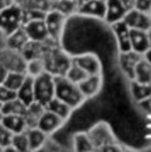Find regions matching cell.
Instances as JSON below:
<instances>
[{
  "instance_id": "obj_35",
  "label": "cell",
  "mask_w": 151,
  "mask_h": 152,
  "mask_svg": "<svg viewBox=\"0 0 151 152\" xmlns=\"http://www.w3.org/2000/svg\"><path fill=\"white\" fill-rule=\"evenodd\" d=\"M17 97L16 92L7 88L3 84L0 85V102L3 104Z\"/></svg>"
},
{
  "instance_id": "obj_23",
  "label": "cell",
  "mask_w": 151,
  "mask_h": 152,
  "mask_svg": "<svg viewBox=\"0 0 151 152\" xmlns=\"http://www.w3.org/2000/svg\"><path fill=\"white\" fill-rule=\"evenodd\" d=\"M133 80L142 84H151V64L142 57L134 69Z\"/></svg>"
},
{
  "instance_id": "obj_33",
  "label": "cell",
  "mask_w": 151,
  "mask_h": 152,
  "mask_svg": "<svg viewBox=\"0 0 151 152\" xmlns=\"http://www.w3.org/2000/svg\"><path fill=\"white\" fill-rule=\"evenodd\" d=\"M88 75L81 69L79 68L77 65H76L75 63L72 62L71 66L69 68V69L67 70L65 77L69 79L70 81H72L73 83L76 84H79L81 81H83Z\"/></svg>"
},
{
  "instance_id": "obj_5",
  "label": "cell",
  "mask_w": 151,
  "mask_h": 152,
  "mask_svg": "<svg viewBox=\"0 0 151 152\" xmlns=\"http://www.w3.org/2000/svg\"><path fill=\"white\" fill-rule=\"evenodd\" d=\"M87 134L95 151H101L102 149L109 145L118 143L111 126L105 121H100L94 124L87 131Z\"/></svg>"
},
{
  "instance_id": "obj_24",
  "label": "cell",
  "mask_w": 151,
  "mask_h": 152,
  "mask_svg": "<svg viewBox=\"0 0 151 152\" xmlns=\"http://www.w3.org/2000/svg\"><path fill=\"white\" fill-rule=\"evenodd\" d=\"M130 91L133 99L140 103L151 97V84H142L132 80L130 81Z\"/></svg>"
},
{
  "instance_id": "obj_41",
  "label": "cell",
  "mask_w": 151,
  "mask_h": 152,
  "mask_svg": "<svg viewBox=\"0 0 151 152\" xmlns=\"http://www.w3.org/2000/svg\"><path fill=\"white\" fill-rule=\"evenodd\" d=\"M28 0H14V3L23 8L26 5V4L28 3Z\"/></svg>"
},
{
  "instance_id": "obj_39",
  "label": "cell",
  "mask_w": 151,
  "mask_h": 152,
  "mask_svg": "<svg viewBox=\"0 0 151 152\" xmlns=\"http://www.w3.org/2000/svg\"><path fill=\"white\" fill-rule=\"evenodd\" d=\"M15 4L14 0H0V10Z\"/></svg>"
},
{
  "instance_id": "obj_37",
  "label": "cell",
  "mask_w": 151,
  "mask_h": 152,
  "mask_svg": "<svg viewBox=\"0 0 151 152\" xmlns=\"http://www.w3.org/2000/svg\"><path fill=\"white\" fill-rule=\"evenodd\" d=\"M9 71L8 69L5 68V66L0 61V85H2L5 79V77H7Z\"/></svg>"
},
{
  "instance_id": "obj_16",
  "label": "cell",
  "mask_w": 151,
  "mask_h": 152,
  "mask_svg": "<svg viewBox=\"0 0 151 152\" xmlns=\"http://www.w3.org/2000/svg\"><path fill=\"white\" fill-rule=\"evenodd\" d=\"M130 44L133 51L142 55L151 47L147 31L145 30L130 28Z\"/></svg>"
},
{
  "instance_id": "obj_28",
  "label": "cell",
  "mask_w": 151,
  "mask_h": 152,
  "mask_svg": "<svg viewBox=\"0 0 151 152\" xmlns=\"http://www.w3.org/2000/svg\"><path fill=\"white\" fill-rule=\"evenodd\" d=\"M28 75L25 72H16L11 71L8 73L7 77H5L3 85L5 86L7 88L17 92L19 88L22 86L24 81L26 80Z\"/></svg>"
},
{
  "instance_id": "obj_40",
  "label": "cell",
  "mask_w": 151,
  "mask_h": 152,
  "mask_svg": "<svg viewBox=\"0 0 151 152\" xmlns=\"http://www.w3.org/2000/svg\"><path fill=\"white\" fill-rule=\"evenodd\" d=\"M143 57L151 64V47L143 54Z\"/></svg>"
},
{
  "instance_id": "obj_26",
  "label": "cell",
  "mask_w": 151,
  "mask_h": 152,
  "mask_svg": "<svg viewBox=\"0 0 151 152\" xmlns=\"http://www.w3.org/2000/svg\"><path fill=\"white\" fill-rule=\"evenodd\" d=\"M17 98L20 99L22 102H24L27 106L35 101L34 95V85H33V77L28 76L22 86L16 92Z\"/></svg>"
},
{
  "instance_id": "obj_15",
  "label": "cell",
  "mask_w": 151,
  "mask_h": 152,
  "mask_svg": "<svg viewBox=\"0 0 151 152\" xmlns=\"http://www.w3.org/2000/svg\"><path fill=\"white\" fill-rule=\"evenodd\" d=\"M109 26L116 37L119 52H127L132 50L130 44V28L124 20L117 21Z\"/></svg>"
},
{
  "instance_id": "obj_8",
  "label": "cell",
  "mask_w": 151,
  "mask_h": 152,
  "mask_svg": "<svg viewBox=\"0 0 151 152\" xmlns=\"http://www.w3.org/2000/svg\"><path fill=\"white\" fill-rule=\"evenodd\" d=\"M72 62L81 68L88 76L102 74V63L93 53H84L72 56Z\"/></svg>"
},
{
  "instance_id": "obj_34",
  "label": "cell",
  "mask_w": 151,
  "mask_h": 152,
  "mask_svg": "<svg viewBox=\"0 0 151 152\" xmlns=\"http://www.w3.org/2000/svg\"><path fill=\"white\" fill-rule=\"evenodd\" d=\"M13 134L10 132L4 126L0 124V147L3 151L4 148L9 146L12 142Z\"/></svg>"
},
{
  "instance_id": "obj_10",
  "label": "cell",
  "mask_w": 151,
  "mask_h": 152,
  "mask_svg": "<svg viewBox=\"0 0 151 152\" xmlns=\"http://www.w3.org/2000/svg\"><path fill=\"white\" fill-rule=\"evenodd\" d=\"M123 20L131 29L147 31L151 27V14L142 12L136 8L129 10L125 13Z\"/></svg>"
},
{
  "instance_id": "obj_3",
  "label": "cell",
  "mask_w": 151,
  "mask_h": 152,
  "mask_svg": "<svg viewBox=\"0 0 151 152\" xmlns=\"http://www.w3.org/2000/svg\"><path fill=\"white\" fill-rule=\"evenodd\" d=\"M23 16V8L16 4L0 10V33L4 37L22 27Z\"/></svg>"
},
{
  "instance_id": "obj_44",
  "label": "cell",
  "mask_w": 151,
  "mask_h": 152,
  "mask_svg": "<svg viewBox=\"0 0 151 152\" xmlns=\"http://www.w3.org/2000/svg\"><path fill=\"white\" fill-rule=\"evenodd\" d=\"M3 117H4V114L2 113V111L0 110V124L2 123V119H3Z\"/></svg>"
},
{
  "instance_id": "obj_20",
  "label": "cell",
  "mask_w": 151,
  "mask_h": 152,
  "mask_svg": "<svg viewBox=\"0 0 151 152\" xmlns=\"http://www.w3.org/2000/svg\"><path fill=\"white\" fill-rule=\"evenodd\" d=\"M4 38V46L20 52L29 41L22 27Z\"/></svg>"
},
{
  "instance_id": "obj_7",
  "label": "cell",
  "mask_w": 151,
  "mask_h": 152,
  "mask_svg": "<svg viewBox=\"0 0 151 152\" xmlns=\"http://www.w3.org/2000/svg\"><path fill=\"white\" fill-rule=\"evenodd\" d=\"M0 61L5 66L9 72H25L27 61L21 52L16 51L6 46L0 48Z\"/></svg>"
},
{
  "instance_id": "obj_46",
  "label": "cell",
  "mask_w": 151,
  "mask_h": 152,
  "mask_svg": "<svg viewBox=\"0 0 151 152\" xmlns=\"http://www.w3.org/2000/svg\"><path fill=\"white\" fill-rule=\"evenodd\" d=\"M0 151H2V149H1V147H0Z\"/></svg>"
},
{
  "instance_id": "obj_31",
  "label": "cell",
  "mask_w": 151,
  "mask_h": 152,
  "mask_svg": "<svg viewBox=\"0 0 151 152\" xmlns=\"http://www.w3.org/2000/svg\"><path fill=\"white\" fill-rule=\"evenodd\" d=\"M11 144L12 145V147L15 149V151L17 152L30 151L26 131L19 133V134H14L12 135Z\"/></svg>"
},
{
  "instance_id": "obj_11",
  "label": "cell",
  "mask_w": 151,
  "mask_h": 152,
  "mask_svg": "<svg viewBox=\"0 0 151 152\" xmlns=\"http://www.w3.org/2000/svg\"><path fill=\"white\" fill-rule=\"evenodd\" d=\"M44 19V18L30 20L26 21L22 25V28L29 40L36 42H43L49 38L48 31Z\"/></svg>"
},
{
  "instance_id": "obj_42",
  "label": "cell",
  "mask_w": 151,
  "mask_h": 152,
  "mask_svg": "<svg viewBox=\"0 0 151 152\" xmlns=\"http://www.w3.org/2000/svg\"><path fill=\"white\" fill-rule=\"evenodd\" d=\"M147 35H148V37H149V41H150V44L151 46V27L147 30Z\"/></svg>"
},
{
  "instance_id": "obj_36",
  "label": "cell",
  "mask_w": 151,
  "mask_h": 152,
  "mask_svg": "<svg viewBox=\"0 0 151 152\" xmlns=\"http://www.w3.org/2000/svg\"><path fill=\"white\" fill-rule=\"evenodd\" d=\"M134 8L151 14V0H135Z\"/></svg>"
},
{
  "instance_id": "obj_29",
  "label": "cell",
  "mask_w": 151,
  "mask_h": 152,
  "mask_svg": "<svg viewBox=\"0 0 151 152\" xmlns=\"http://www.w3.org/2000/svg\"><path fill=\"white\" fill-rule=\"evenodd\" d=\"M27 105L17 97L3 103L1 111L4 115H23L26 110Z\"/></svg>"
},
{
  "instance_id": "obj_13",
  "label": "cell",
  "mask_w": 151,
  "mask_h": 152,
  "mask_svg": "<svg viewBox=\"0 0 151 152\" xmlns=\"http://www.w3.org/2000/svg\"><path fill=\"white\" fill-rule=\"evenodd\" d=\"M103 86L102 74L87 76L83 81L78 84L79 89L85 98L87 100L93 99L97 96L101 91Z\"/></svg>"
},
{
  "instance_id": "obj_25",
  "label": "cell",
  "mask_w": 151,
  "mask_h": 152,
  "mask_svg": "<svg viewBox=\"0 0 151 152\" xmlns=\"http://www.w3.org/2000/svg\"><path fill=\"white\" fill-rule=\"evenodd\" d=\"M72 146L75 151L85 152L95 151L87 132H77L72 136Z\"/></svg>"
},
{
  "instance_id": "obj_4",
  "label": "cell",
  "mask_w": 151,
  "mask_h": 152,
  "mask_svg": "<svg viewBox=\"0 0 151 152\" xmlns=\"http://www.w3.org/2000/svg\"><path fill=\"white\" fill-rule=\"evenodd\" d=\"M35 101L46 106L55 97L54 76L44 71L39 76L33 77Z\"/></svg>"
},
{
  "instance_id": "obj_6",
  "label": "cell",
  "mask_w": 151,
  "mask_h": 152,
  "mask_svg": "<svg viewBox=\"0 0 151 152\" xmlns=\"http://www.w3.org/2000/svg\"><path fill=\"white\" fill-rule=\"evenodd\" d=\"M44 22L49 38L58 45H61L69 18L55 9H51L44 15Z\"/></svg>"
},
{
  "instance_id": "obj_9",
  "label": "cell",
  "mask_w": 151,
  "mask_h": 152,
  "mask_svg": "<svg viewBox=\"0 0 151 152\" xmlns=\"http://www.w3.org/2000/svg\"><path fill=\"white\" fill-rule=\"evenodd\" d=\"M107 12L106 0H90L78 5L77 15L104 20Z\"/></svg>"
},
{
  "instance_id": "obj_14",
  "label": "cell",
  "mask_w": 151,
  "mask_h": 152,
  "mask_svg": "<svg viewBox=\"0 0 151 152\" xmlns=\"http://www.w3.org/2000/svg\"><path fill=\"white\" fill-rule=\"evenodd\" d=\"M65 123L66 122L59 116L45 109V111L44 112L38 122L37 127L47 135L51 136L58 130H60L65 125Z\"/></svg>"
},
{
  "instance_id": "obj_43",
  "label": "cell",
  "mask_w": 151,
  "mask_h": 152,
  "mask_svg": "<svg viewBox=\"0 0 151 152\" xmlns=\"http://www.w3.org/2000/svg\"><path fill=\"white\" fill-rule=\"evenodd\" d=\"M87 1H90V0H77V3H78V5H79V4H84V3H85Z\"/></svg>"
},
{
  "instance_id": "obj_22",
  "label": "cell",
  "mask_w": 151,
  "mask_h": 152,
  "mask_svg": "<svg viewBox=\"0 0 151 152\" xmlns=\"http://www.w3.org/2000/svg\"><path fill=\"white\" fill-rule=\"evenodd\" d=\"M2 125L4 126L13 134L27 130V125L22 115H4Z\"/></svg>"
},
{
  "instance_id": "obj_27",
  "label": "cell",
  "mask_w": 151,
  "mask_h": 152,
  "mask_svg": "<svg viewBox=\"0 0 151 152\" xmlns=\"http://www.w3.org/2000/svg\"><path fill=\"white\" fill-rule=\"evenodd\" d=\"M52 9H55L69 18L77 15L78 3L77 0H53Z\"/></svg>"
},
{
  "instance_id": "obj_19",
  "label": "cell",
  "mask_w": 151,
  "mask_h": 152,
  "mask_svg": "<svg viewBox=\"0 0 151 152\" xmlns=\"http://www.w3.org/2000/svg\"><path fill=\"white\" fill-rule=\"evenodd\" d=\"M26 132L28 135L30 151H42L50 138L49 135H47L38 127L28 128Z\"/></svg>"
},
{
  "instance_id": "obj_18",
  "label": "cell",
  "mask_w": 151,
  "mask_h": 152,
  "mask_svg": "<svg viewBox=\"0 0 151 152\" xmlns=\"http://www.w3.org/2000/svg\"><path fill=\"white\" fill-rule=\"evenodd\" d=\"M107 12L104 21L108 24H113L117 21L122 20L128 12L120 0H106Z\"/></svg>"
},
{
  "instance_id": "obj_32",
  "label": "cell",
  "mask_w": 151,
  "mask_h": 152,
  "mask_svg": "<svg viewBox=\"0 0 151 152\" xmlns=\"http://www.w3.org/2000/svg\"><path fill=\"white\" fill-rule=\"evenodd\" d=\"M53 0H28L23 9L37 11L43 13H46L52 9Z\"/></svg>"
},
{
  "instance_id": "obj_12",
  "label": "cell",
  "mask_w": 151,
  "mask_h": 152,
  "mask_svg": "<svg viewBox=\"0 0 151 152\" xmlns=\"http://www.w3.org/2000/svg\"><path fill=\"white\" fill-rule=\"evenodd\" d=\"M143 57L142 54H140L133 50L127 52H119L118 56V64L121 71L130 81L133 80L134 69L138 61Z\"/></svg>"
},
{
  "instance_id": "obj_38",
  "label": "cell",
  "mask_w": 151,
  "mask_h": 152,
  "mask_svg": "<svg viewBox=\"0 0 151 152\" xmlns=\"http://www.w3.org/2000/svg\"><path fill=\"white\" fill-rule=\"evenodd\" d=\"M122 2V4L125 5V7L127 9V11L134 8V4H135V0H120Z\"/></svg>"
},
{
  "instance_id": "obj_17",
  "label": "cell",
  "mask_w": 151,
  "mask_h": 152,
  "mask_svg": "<svg viewBox=\"0 0 151 152\" xmlns=\"http://www.w3.org/2000/svg\"><path fill=\"white\" fill-rule=\"evenodd\" d=\"M44 111L45 106L36 101H34L33 102L28 104L24 114L22 115L27 125V129L37 127L38 122Z\"/></svg>"
},
{
  "instance_id": "obj_1",
  "label": "cell",
  "mask_w": 151,
  "mask_h": 152,
  "mask_svg": "<svg viewBox=\"0 0 151 152\" xmlns=\"http://www.w3.org/2000/svg\"><path fill=\"white\" fill-rule=\"evenodd\" d=\"M54 85L55 97L69 104L74 110L80 108L86 102L78 85L73 83L65 76H54Z\"/></svg>"
},
{
  "instance_id": "obj_2",
  "label": "cell",
  "mask_w": 151,
  "mask_h": 152,
  "mask_svg": "<svg viewBox=\"0 0 151 152\" xmlns=\"http://www.w3.org/2000/svg\"><path fill=\"white\" fill-rule=\"evenodd\" d=\"M72 56L61 45L53 47L43 57L46 71L53 76H65L72 64Z\"/></svg>"
},
{
  "instance_id": "obj_21",
  "label": "cell",
  "mask_w": 151,
  "mask_h": 152,
  "mask_svg": "<svg viewBox=\"0 0 151 152\" xmlns=\"http://www.w3.org/2000/svg\"><path fill=\"white\" fill-rule=\"evenodd\" d=\"M45 109L59 116L65 122H67L70 118L72 113L74 112V110L69 104H67L66 102L61 101L56 97H54L45 106Z\"/></svg>"
},
{
  "instance_id": "obj_45",
  "label": "cell",
  "mask_w": 151,
  "mask_h": 152,
  "mask_svg": "<svg viewBox=\"0 0 151 152\" xmlns=\"http://www.w3.org/2000/svg\"><path fill=\"white\" fill-rule=\"evenodd\" d=\"M2 105H3V104H2V103L0 102V110H1V109H2Z\"/></svg>"
},
{
  "instance_id": "obj_30",
  "label": "cell",
  "mask_w": 151,
  "mask_h": 152,
  "mask_svg": "<svg viewBox=\"0 0 151 152\" xmlns=\"http://www.w3.org/2000/svg\"><path fill=\"white\" fill-rule=\"evenodd\" d=\"M46 71L45 64L43 58H36L27 61L26 65V74L31 77H36Z\"/></svg>"
}]
</instances>
